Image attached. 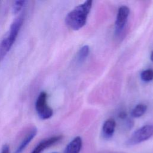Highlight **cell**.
Segmentation results:
<instances>
[{
    "mask_svg": "<svg viewBox=\"0 0 153 153\" xmlns=\"http://www.w3.org/2000/svg\"><path fill=\"white\" fill-rule=\"evenodd\" d=\"M47 94L42 91L38 95L35 103V109L40 118L47 120L51 117L53 112L47 104Z\"/></svg>",
    "mask_w": 153,
    "mask_h": 153,
    "instance_id": "cell-3",
    "label": "cell"
},
{
    "mask_svg": "<svg viewBox=\"0 0 153 153\" xmlns=\"http://www.w3.org/2000/svg\"><path fill=\"white\" fill-rule=\"evenodd\" d=\"M150 59H151V61L153 62V51L151 52V56H150Z\"/></svg>",
    "mask_w": 153,
    "mask_h": 153,
    "instance_id": "cell-16",
    "label": "cell"
},
{
    "mask_svg": "<svg viewBox=\"0 0 153 153\" xmlns=\"http://www.w3.org/2000/svg\"><path fill=\"white\" fill-rule=\"evenodd\" d=\"M130 13V9L128 7L123 5L119 8L115 20V31L117 33H120L124 27Z\"/></svg>",
    "mask_w": 153,
    "mask_h": 153,
    "instance_id": "cell-5",
    "label": "cell"
},
{
    "mask_svg": "<svg viewBox=\"0 0 153 153\" xmlns=\"http://www.w3.org/2000/svg\"><path fill=\"white\" fill-rule=\"evenodd\" d=\"M141 79L144 81H150L153 79V70L148 69L142 71L140 74Z\"/></svg>",
    "mask_w": 153,
    "mask_h": 153,
    "instance_id": "cell-12",
    "label": "cell"
},
{
    "mask_svg": "<svg viewBox=\"0 0 153 153\" xmlns=\"http://www.w3.org/2000/svg\"><path fill=\"white\" fill-rule=\"evenodd\" d=\"M126 116H127V115H126V114L125 112H121V113L120 114V115H119V117H120L121 118H124Z\"/></svg>",
    "mask_w": 153,
    "mask_h": 153,
    "instance_id": "cell-15",
    "label": "cell"
},
{
    "mask_svg": "<svg viewBox=\"0 0 153 153\" xmlns=\"http://www.w3.org/2000/svg\"><path fill=\"white\" fill-rule=\"evenodd\" d=\"M62 137V136H55L42 140L36 146L31 153H42L45 149L60 140Z\"/></svg>",
    "mask_w": 153,
    "mask_h": 153,
    "instance_id": "cell-6",
    "label": "cell"
},
{
    "mask_svg": "<svg viewBox=\"0 0 153 153\" xmlns=\"http://www.w3.org/2000/svg\"><path fill=\"white\" fill-rule=\"evenodd\" d=\"M92 3L93 1L91 0L86 1L67 14L65 23L69 27L73 30H78L85 25L92 7Z\"/></svg>",
    "mask_w": 153,
    "mask_h": 153,
    "instance_id": "cell-1",
    "label": "cell"
},
{
    "mask_svg": "<svg viewBox=\"0 0 153 153\" xmlns=\"http://www.w3.org/2000/svg\"><path fill=\"white\" fill-rule=\"evenodd\" d=\"M89 54V47L88 45H84L81 48L78 53V61L79 62H82L85 60Z\"/></svg>",
    "mask_w": 153,
    "mask_h": 153,
    "instance_id": "cell-11",
    "label": "cell"
},
{
    "mask_svg": "<svg viewBox=\"0 0 153 153\" xmlns=\"http://www.w3.org/2000/svg\"><path fill=\"white\" fill-rule=\"evenodd\" d=\"M1 153H10V148L8 145H4L2 146Z\"/></svg>",
    "mask_w": 153,
    "mask_h": 153,
    "instance_id": "cell-14",
    "label": "cell"
},
{
    "mask_svg": "<svg viewBox=\"0 0 153 153\" xmlns=\"http://www.w3.org/2000/svg\"><path fill=\"white\" fill-rule=\"evenodd\" d=\"M37 133V129L36 127H32L30 131L26 134L25 137L22 141L15 153H22L26 148L27 145L30 142V141L34 138Z\"/></svg>",
    "mask_w": 153,
    "mask_h": 153,
    "instance_id": "cell-8",
    "label": "cell"
},
{
    "mask_svg": "<svg viewBox=\"0 0 153 153\" xmlns=\"http://www.w3.org/2000/svg\"><path fill=\"white\" fill-rule=\"evenodd\" d=\"M153 135V125L144 126L136 131L127 141L128 145H134L148 140Z\"/></svg>",
    "mask_w": 153,
    "mask_h": 153,
    "instance_id": "cell-4",
    "label": "cell"
},
{
    "mask_svg": "<svg viewBox=\"0 0 153 153\" xmlns=\"http://www.w3.org/2000/svg\"><path fill=\"white\" fill-rule=\"evenodd\" d=\"M82 147V140L79 136L75 137L66 146L64 153H79Z\"/></svg>",
    "mask_w": 153,
    "mask_h": 153,
    "instance_id": "cell-7",
    "label": "cell"
},
{
    "mask_svg": "<svg viewBox=\"0 0 153 153\" xmlns=\"http://www.w3.org/2000/svg\"><path fill=\"white\" fill-rule=\"evenodd\" d=\"M116 126V123L113 119H108L104 123L102 127L103 135L105 138L112 136Z\"/></svg>",
    "mask_w": 153,
    "mask_h": 153,
    "instance_id": "cell-9",
    "label": "cell"
},
{
    "mask_svg": "<svg viewBox=\"0 0 153 153\" xmlns=\"http://www.w3.org/2000/svg\"><path fill=\"white\" fill-rule=\"evenodd\" d=\"M147 106L144 104L137 105L131 111V115L132 117L138 118L142 116L146 111Z\"/></svg>",
    "mask_w": 153,
    "mask_h": 153,
    "instance_id": "cell-10",
    "label": "cell"
},
{
    "mask_svg": "<svg viewBox=\"0 0 153 153\" xmlns=\"http://www.w3.org/2000/svg\"><path fill=\"white\" fill-rule=\"evenodd\" d=\"M26 2V1H16L14 2V4L12 7V13L14 14H17L23 7L25 3Z\"/></svg>",
    "mask_w": 153,
    "mask_h": 153,
    "instance_id": "cell-13",
    "label": "cell"
},
{
    "mask_svg": "<svg viewBox=\"0 0 153 153\" xmlns=\"http://www.w3.org/2000/svg\"><path fill=\"white\" fill-rule=\"evenodd\" d=\"M24 21L23 14L19 16L11 23L6 36L0 42V62L3 60L14 44Z\"/></svg>",
    "mask_w": 153,
    "mask_h": 153,
    "instance_id": "cell-2",
    "label": "cell"
}]
</instances>
